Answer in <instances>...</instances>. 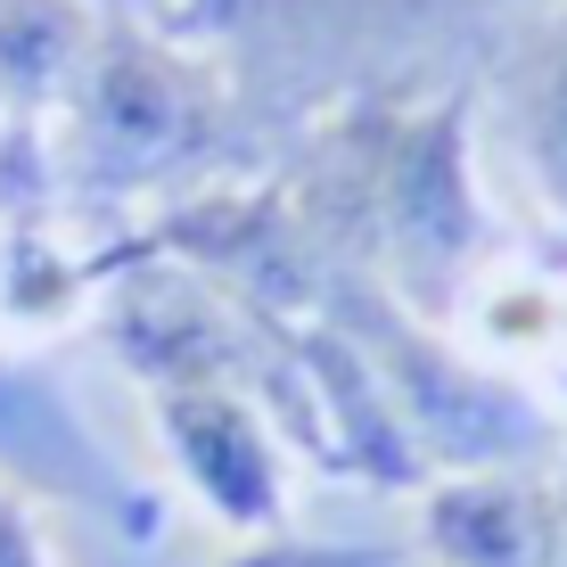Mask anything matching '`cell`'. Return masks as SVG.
Listing matches in <instances>:
<instances>
[{
    "label": "cell",
    "instance_id": "obj_1",
    "mask_svg": "<svg viewBox=\"0 0 567 567\" xmlns=\"http://www.w3.org/2000/svg\"><path fill=\"white\" fill-rule=\"evenodd\" d=\"M436 551L453 567H559V511L518 485L436 494Z\"/></svg>",
    "mask_w": 567,
    "mask_h": 567
},
{
    "label": "cell",
    "instance_id": "obj_2",
    "mask_svg": "<svg viewBox=\"0 0 567 567\" xmlns=\"http://www.w3.org/2000/svg\"><path fill=\"white\" fill-rule=\"evenodd\" d=\"M518 132H526V165L543 173V189L567 206V17L526 50L518 74Z\"/></svg>",
    "mask_w": 567,
    "mask_h": 567
},
{
    "label": "cell",
    "instance_id": "obj_3",
    "mask_svg": "<svg viewBox=\"0 0 567 567\" xmlns=\"http://www.w3.org/2000/svg\"><path fill=\"white\" fill-rule=\"evenodd\" d=\"M223 567H386V551H305V543H271V551L223 559Z\"/></svg>",
    "mask_w": 567,
    "mask_h": 567
}]
</instances>
